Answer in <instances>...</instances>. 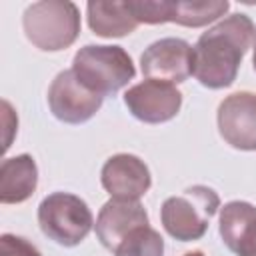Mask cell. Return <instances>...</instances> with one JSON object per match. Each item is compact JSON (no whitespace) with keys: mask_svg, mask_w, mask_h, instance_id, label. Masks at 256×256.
Wrapping results in <instances>:
<instances>
[{"mask_svg":"<svg viewBox=\"0 0 256 256\" xmlns=\"http://www.w3.org/2000/svg\"><path fill=\"white\" fill-rule=\"evenodd\" d=\"M220 210V196L204 184L188 186L182 194L170 196L160 206V222L168 236L180 242L200 240L210 226V218Z\"/></svg>","mask_w":256,"mask_h":256,"instance_id":"cell-4","label":"cell"},{"mask_svg":"<svg viewBox=\"0 0 256 256\" xmlns=\"http://www.w3.org/2000/svg\"><path fill=\"white\" fill-rule=\"evenodd\" d=\"M80 10L70 0L32 2L22 14L24 36L42 52L70 48L80 36Z\"/></svg>","mask_w":256,"mask_h":256,"instance_id":"cell-2","label":"cell"},{"mask_svg":"<svg viewBox=\"0 0 256 256\" xmlns=\"http://www.w3.org/2000/svg\"><path fill=\"white\" fill-rule=\"evenodd\" d=\"M46 100L56 120L64 124H84L102 108L104 96L86 88L70 68L54 76Z\"/></svg>","mask_w":256,"mask_h":256,"instance_id":"cell-6","label":"cell"},{"mask_svg":"<svg viewBox=\"0 0 256 256\" xmlns=\"http://www.w3.org/2000/svg\"><path fill=\"white\" fill-rule=\"evenodd\" d=\"M230 10V2L226 0H170V22L200 28L224 18Z\"/></svg>","mask_w":256,"mask_h":256,"instance_id":"cell-15","label":"cell"},{"mask_svg":"<svg viewBox=\"0 0 256 256\" xmlns=\"http://www.w3.org/2000/svg\"><path fill=\"white\" fill-rule=\"evenodd\" d=\"M124 106L144 124H162L180 112L182 92L174 84L146 78L124 92Z\"/></svg>","mask_w":256,"mask_h":256,"instance_id":"cell-7","label":"cell"},{"mask_svg":"<svg viewBox=\"0 0 256 256\" xmlns=\"http://www.w3.org/2000/svg\"><path fill=\"white\" fill-rule=\"evenodd\" d=\"M140 226H148V212L138 200L110 198L108 202L102 204L94 230L98 242L106 250L116 252L122 240Z\"/></svg>","mask_w":256,"mask_h":256,"instance_id":"cell-11","label":"cell"},{"mask_svg":"<svg viewBox=\"0 0 256 256\" xmlns=\"http://www.w3.org/2000/svg\"><path fill=\"white\" fill-rule=\"evenodd\" d=\"M140 24H166L170 22V0H128Z\"/></svg>","mask_w":256,"mask_h":256,"instance_id":"cell-17","label":"cell"},{"mask_svg":"<svg viewBox=\"0 0 256 256\" xmlns=\"http://www.w3.org/2000/svg\"><path fill=\"white\" fill-rule=\"evenodd\" d=\"M144 78L180 84L192 76V46L182 38H160L140 54Z\"/></svg>","mask_w":256,"mask_h":256,"instance_id":"cell-9","label":"cell"},{"mask_svg":"<svg viewBox=\"0 0 256 256\" xmlns=\"http://www.w3.org/2000/svg\"><path fill=\"white\" fill-rule=\"evenodd\" d=\"M114 256H164V240L150 224L140 226L122 240Z\"/></svg>","mask_w":256,"mask_h":256,"instance_id":"cell-16","label":"cell"},{"mask_svg":"<svg viewBox=\"0 0 256 256\" xmlns=\"http://www.w3.org/2000/svg\"><path fill=\"white\" fill-rule=\"evenodd\" d=\"M102 188L110 198L118 200H140L152 186L150 168L136 154L120 152L110 156L100 170Z\"/></svg>","mask_w":256,"mask_h":256,"instance_id":"cell-10","label":"cell"},{"mask_svg":"<svg viewBox=\"0 0 256 256\" xmlns=\"http://www.w3.org/2000/svg\"><path fill=\"white\" fill-rule=\"evenodd\" d=\"M38 186V166L30 154L4 158L0 164V202H26Z\"/></svg>","mask_w":256,"mask_h":256,"instance_id":"cell-13","label":"cell"},{"mask_svg":"<svg viewBox=\"0 0 256 256\" xmlns=\"http://www.w3.org/2000/svg\"><path fill=\"white\" fill-rule=\"evenodd\" d=\"M72 72L78 80L100 96L120 92L136 76L134 62L122 46L86 44L72 58Z\"/></svg>","mask_w":256,"mask_h":256,"instance_id":"cell-3","label":"cell"},{"mask_svg":"<svg viewBox=\"0 0 256 256\" xmlns=\"http://www.w3.org/2000/svg\"><path fill=\"white\" fill-rule=\"evenodd\" d=\"M216 124L222 140L244 152L256 150V94L240 90L228 94L216 112Z\"/></svg>","mask_w":256,"mask_h":256,"instance_id":"cell-8","label":"cell"},{"mask_svg":"<svg viewBox=\"0 0 256 256\" xmlns=\"http://www.w3.org/2000/svg\"><path fill=\"white\" fill-rule=\"evenodd\" d=\"M218 232L236 256H256V206L246 200H230L220 206Z\"/></svg>","mask_w":256,"mask_h":256,"instance_id":"cell-12","label":"cell"},{"mask_svg":"<svg viewBox=\"0 0 256 256\" xmlns=\"http://www.w3.org/2000/svg\"><path fill=\"white\" fill-rule=\"evenodd\" d=\"M0 250H2V256H42V252L32 242L16 234H2Z\"/></svg>","mask_w":256,"mask_h":256,"instance_id":"cell-18","label":"cell"},{"mask_svg":"<svg viewBox=\"0 0 256 256\" xmlns=\"http://www.w3.org/2000/svg\"><path fill=\"white\" fill-rule=\"evenodd\" d=\"M252 50H254V52H252V66H254V72H256V44H254Z\"/></svg>","mask_w":256,"mask_h":256,"instance_id":"cell-20","label":"cell"},{"mask_svg":"<svg viewBox=\"0 0 256 256\" xmlns=\"http://www.w3.org/2000/svg\"><path fill=\"white\" fill-rule=\"evenodd\" d=\"M38 226L58 246H78L94 228L88 204L72 192H52L38 204Z\"/></svg>","mask_w":256,"mask_h":256,"instance_id":"cell-5","label":"cell"},{"mask_svg":"<svg viewBox=\"0 0 256 256\" xmlns=\"http://www.w3.org/2000/svg\"><path fill=\"white\" fill-rule=\"evenodd\" d=\"M256 44V24L248 14H230L200 34L192 46V76L210 90L234 84L242 58Z\"/></svg>","mask_w":256,"mask_h":256,"instance_id":"cell-1","label":"cell"},{"mask_svg":"<svg viewBox=\"0 0 256 256\" xmlns=\"http://www.w3.org/2000/svg\"><path fill=\"white\" fill-rule=\"evenodd\" d=\"M86 18L90 30L100 38H122L138 28V20L128 2L90 0L86 4Z\"/></svg>","mask_w":256,"mask_h":256,"instance_id":"cell-14","label":"cell"},{"mask_svg":"<svg viewBox=\"0 0 256 256\" xmlns=\"http://www.w3.org/2000/svg\"><path fill=\"white\" fill-rule=\"evenodd\" d=\"M182 256H206L202 250H190V252H186V254H182Z\"/></svg>","mask_w":256,"mask_h":256,"instance_id":"cell-19","label":"cell"}]
</instances>
